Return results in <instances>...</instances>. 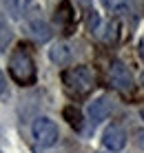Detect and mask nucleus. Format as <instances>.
<instances>
[{
    "label": "nucleus",
    "instance_id": "nucleus-1",
    "mask_svg": "<svg viewBox=\"0 0 144 153\" xmlns=\"http://www.w3.org/2000/svg\"><path fill=\"white\" fill-rule=\"evenodd\" d=\"M9 76H11L13 82L20 84V87H31V84H36L38 71H36L33 56L27 51V47L20 45L18 49L9 56Z\"/></svg>",
    "mask_w": 144,
    "mask_h": 153
},
{
    "label": "nucleus",
    "instance_id": "nucleus-2",
    "mask_svg": "<svg viewBox=\"0 0 144 153\" xmlns=\"http://www.w3.org/2000/svg\"><path fill=\"white\" fill-rule=\"evenodd\" d=\"M62 84L69 93L73 96H87L89 91L95 87V73L91 67L87 65H78L71 69L62 71Z\"/></svg>",
    "mask_w": 144,
    "mask_h": 153
},
{
    "label": "nucleus",
    "instance_id": "nucleus-3",
    "mask_svg": "<svg viewBox=\"0 0 144 153\" xmlns=\"http://www.w3.org/2000/svg\"><path fill=\"white\" fill-rule=\"evenodd\" d=\"M31 133H33L36 142L45 149H49L58 142L60 138V131H58V124L53 122L51 118H36L33 120V126H31Z\"/></svg>",
    "mask_w": 144,
    "mask_h": 153
},
{
    "label": "nucleus",
    "instance_id": "nucleus-4",
    "mask_svg": "<svg viewBox=\"0 0 144 153\" xmlns=\"http://www.w3.org/2000/svg\"><path fill=\"white\" fill-rule=\"evenodd\" d=\"M109 82L113 84L118 91H122V93H126V91H131V89H133V76H131L129 67H126L122 60H115L113 65H111V69H109Z\"/></svg>",
    "mask_w": 144,
    "mask_h": 153
},
{
    "label": "nucleus",
    "instance_id": "nucleus-5",
    "mask_svg": "<svg viewBox=\"0 0 144 153\" xmlns=\"http://www.w3.org/2000/svg\"><path fill=\"white\" fill-rule=\"evenodd\" d=\"M102 144L106 146L109 151H113V153H118L122 151L126 146V131L122 129V126H109V129H104V133H102Z\"/></svg>",
    "mask_w": 144,
    "mask_h": 153
},
{
    "label": "nucleus",
    "instance_id": "nucleus-6",
    "mask_svg": "<svg viewBox=\"0 0 144 153\" xmlns=\"http://www.w3.org/2000/svg\"><path fill=\"white\" fill-rule=\"evenodd\" d=\"M111 111H113V102H111L109 96H100L98 100H93V102L89 104V118H91L95 124L106 120L111 115Z\"/></svg>",
    "mask_w": 144,
    "mask_h": 153
},
{
    "label": "nucleus",
    "instance_id": "nucleus-7",
    "mask_svg": "<svg viewBox=\"0 0 144 153\" xmlns=\"http://www.w3.org/2000/svg\"><path fill=\"white\" fill-rule=\"evenodd\" d=\"M71 47L67 45V42H56V45L49 49V60L53 62V65H58V67H65L71 62Z\"/></svg>",
    "mask_w": 144,
    "mask_h": 153
},
{
    "label": "nucleus",
    "instance_id": "nucleus-8",
    "mask_svg": "<svg viewBox=\"0 0 144 153\" xmlns=\"http://www.w3.org/2000/svg\"><path fill=\"white\" fill-rule=\"evenodd\" d=\"M31 33H33L36 40L47 42L51 38V27L47 22H42V20H33V22H31Z\"/></svg>",
    "mask_w": 144,
    "mask_h": 153
},
{
    "label": "nucleus",
    "instance_id": "nucleus-9",
    "mask_svg": "<svg viewBox=\"0 0 144 153\" xmlns=\"http://www.w3.org/2000/svg\"><path fill=\"white\" fill-rule=\"evenodd\" d=\"M62 115H65V120L69 124L73 126V129H82V113H80L78 107H65L62 109Z\"/></svg>",
    "mask_w": 144,
    "mask_h": 153
},
{
    "label": "nucleus",
    "instance_id": "nucleus-10",
    "mask_svg": "<svg viewBox=\"0 0 144 153\" xmlns=\"http://www.w3.org/2000/svg\"><path fill=\"white\" fill-rule=\"evenodd\" d=\"M31 2H33V0H7V9H9V13H11L13 18H20V16L27 13V9L31 7Z\"/></svg>",
    "mask_w": 144,
    "mask_h": 153
},
{
    "label": "nucleus",
    "instance_id": "nucleus-11",
    "mask_svg": "<svg viewBox=\"0 0 144 153\" xmlns=\"http://www.w3.org/2000/svg\"><path fill=\"white\" fill-rule=\"evenodd\" d=\"M104 9L109 11H115V13H129V0H100Z\"/></svg>",
    "mask_w": 144,
    "mask_h": 153
},
{
    "label": "nucleus",
    "instance_id": "nucleus-12",
    "mask_svg": "<svg viewBox=\"0 0 144 153\" xmlns=\"http://www.w3.org/2000/svg\"><path fill=\"white\" fill-rule=\"evenodd\" d=\"M56 20H58V22H60L65 29H69V22L73 20V13H71V4H69L67 0L62 2V7L56 11Z\"/></svg>",
    "mask_w": 144,
    "mask_h": 153
},
{
    "label": "nucleus",
    "instance_id": "nucleus-13",
    "mask_svg": "<svg viewBox=\"0 0 144 153\" xmlns=\"http://www.w3.org/2000/svg\"><path fill=\"white\" fill-rule=\"evenodd\" d=\"M4 91H7V80H4V73L0 71V96H2Z\"/></svg>",
    "mask_w": 144,
    "mask_h": 153
},
{
    "label": "nucleus",
    "instance_id": "nucleus-14",
    "mask_svg": "<svg viewBox=\"0 0 144 153\" xmlns=\"http://www.w3.org/2000/svg\"><path fill=\"white\" fill-rule=\"evenodd\" d=\"M140 56H142V60H144V36H142V40H140Z\"/></svg>",
    "mask_w": 144,
    "mask_h": 153
},
{
    "label": "nucleus",
    "instance_id": "nucleus-15",
    "mask_svg": "<svg viewBox=\"0 0 144 153\" xmlns=\"http://www.w3.org/2000/svg\"><path fill=\"white\" fill-rule=\"evenodd\" d=\"M142 118H144V109H142Z\"/></svg>",
    "mask_w": 144,
    "mask_h": 153
},
{
    "label": "nucleus",
    "instance_id": "nucleus-16",
    "mask_svg": "<svg viewBox=\"0 0 144 153\" xmlns=\"http://www.w3.org/2000/svg\"><path fill=\"white\" fill-rule=\"evenodd\" d=\"M98 153H104V151H98Z\"/></svg>",
    "mask_w": 144,
    "mask_h": 153
},
{
    "label": "nucleus",
    "instance_id": "nucleus-17",
    "mask_svg": "<svg viewBox=\"0 0 144 153\" xmlns=\"http://www.w3.org/2000/svg\"><path fill=\"white\" fill-rule=\"evenodd\" d=\"M0 153H2V151H0Z\"/></svg>",
    "mask_w": 144,
    "mask_h": 153
}]
</instances>
